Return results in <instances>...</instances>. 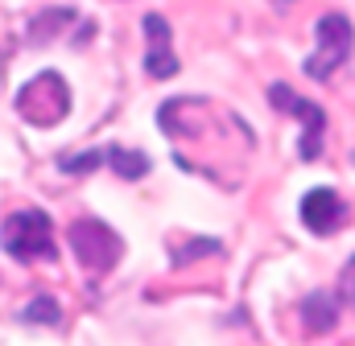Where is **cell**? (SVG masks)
I'll return each mask as SVG.
<instances>
[{
	"instance_id": "obj_3",
	"label": "cell",
	"mask_w": 355,
	"mask_h": 346,
	"mask_svg": "<svg viewBox=\"0 0 355 346\" xmlns=\"http://www.w3.org/2000/svg\"><path fill=\"white\" fill-rule=\"evenodd\" d=\"M318 50L306 58V75L310 79H331L343 62H347V54H352V42H355V33H352V21L343 17V12H327V17H318Z\"/></svg>"
},
{
	"instance_id": "obj_1",
	"label": "cell",
	"mask_w": 355,
	"mask_h": 346,
	"mask_svg": "<svg viewBox=\"0 0 355 346\" xmlns=\"http://www.w3.org/2000/svg\"><path fill=\"white\" fill-rule=\"evenodd\" d=\"M0 248L21 264H37V260H58V244H54V223L46 210L25 206L17 215L4 219L0 227Z\"/></svg>"
},
{
	"instance_id": "obj_4",
	"label": "cell",
	"mask_w": 355,
	"mask_h": 346,
	"mask_svg": "<svg viewBox=\"0 0 355 346\" xmlns=\"http://www.w3.org/2000/svg\"><path fill=\"white\" fill-rule=\"evenodd\" d=\"M71 248H75V256H79V264H83L87 272H112L116 260H120V252H124L120 235H116L107 223H99V219H79V223H71Z\"/></svg>"
},
{
	"instance_id": "obj_11",
	"label": "cell",
	"mask_w": 355,
	"mask_h": 346,
	"mask_svg": "<svg viewBox=\"0 0 355 346\" xmlns=\"http://www.w3.org/2000/svg\"><path fill=\"white\" fill-rule=\"evenodd\" d=\"M107 161V149H91V153H67V157H58V170L62 173H91V170H99Z\"/></svg>"
},
{
	"instance_id": "obj_6",
	"label": "cell",
	"mask_w": 355,
	"mask_h": 346,
	"mask_svg": "<svg viewBox=\"0 0 355 346\" xmlns=\"http://www.w3.org/2000/svg\"><path fill=\"white\" fill-rule=\"evenodd\" d=\"M343 219H347V206H343V198H339L335 190L318 185V190H310V194L302 198V223H306L314 235H331L335 227H343Z\"/></svg>"
},
{
	"instance_id": "obj_9",
	"label": "cell",
	"mask_w": 355,
	"mask_h": 346,
	"mask_svg": "<svg viewBox=\"0 0 355 346\" xmlns=\"http://www.w3.org/2000/svg\"><path fill=\"white\" fill-rule=\"evenodd\" d=\"M107 165L120 173V177H128V181H137V177H145L149 173V157L145 153H137V149H107Z\"/></svg>"
},
{
	"instance_id": "obj_12",
	"label": "cell",
	"mask_w": 355,
	"mask_h": 346,
	"mask_svg": "<svg viewBox=\"0 0 355 346\" xmlns=\"http://www.w3.org/2000/svg\"><path fill=\"white\" fill-rule=\"evenodd\" d=\"M347 289H352V297H355V260H352V268H347Z\"/></svg>"
},
{
	"instance_id": "obj_5",
	"label": "cell",
	"mask_w": 355,
	"mask_h": 346,
	"mask_svg": "<svg viewBox=\"0 0 355 346\" xmlns=\"http://www.w3.org/2000/svg\"><path fill=\"white\" fill-rule=\"evenodd\" d=\"M268 99H272V103H281V111H289V116H297V120L306 124V132H302V140H297V153H302V161H314V157L322 153L327 111H322L318 103H310V99H297V95H293L285 83H272V86H268Z\"/></svg>"
},
{
	"instance_id": "obj_7",
	"label": "cell",
	"mask_w": 355,
	"mask_h": 346,
	"mask_svg": "<svg viewBox=\"0 0 355 346\" xmlns=\"http://www.w3.org/2000/svg\"><path fill=\"white\" fill-rule=\"evenodd\" d=\"M145 33H149L145 71H149L153 79H174L178 75V58H174V46H170V25H166V17L149 12V17H145Z\"/></svg>"
},
{
	"instance_id": "obj_8",
	"label": "cell",
	"mask_w": 355,
	"mask_h": 346,
	"mask_svg": "<svg viewBox=\"0 0 355 346\" xmlns=\"http://www.w3.org/2000/svg\"><path fill=\"white\" fill-rule=\"evenodd\" d=\"M302 318H306V326H310L314 334L331 330V326L339 322V297H335V293H310L306 305H302Z\"/></svg>"
},
{
	"instance_id": "obj_2",
	"label": "cell",
	"mask_w": 355,
	"mask_h": 346,
	"mask_svg": "<svg viewBox=\"0 0 355 346\" xmlns=\"http://www.w3.org/2000/svg\"><path fill=\"white\" fill-rule=\"evenodd\" d=\"M17 111L37 124V128H54L67 111H71V86L58 71H42L17 91Z\"/></svg>"
},
{
	"instance_id": "obj_10",
	"label": "cell",
	"mask_w": 355,
	"mask_h": 346,
	"mask_svg": "<svg viewBox=\"0 0 355 346\" xmlns=\"http://www.w3.org/2000/svg\"><path fill=\"white\" fill-rule=\"evenodd\" d=\"M21 322H29V326H58V322H62V309H58L54 297H33V301L21 309Z\"/></svg>"
}]
</instances>
